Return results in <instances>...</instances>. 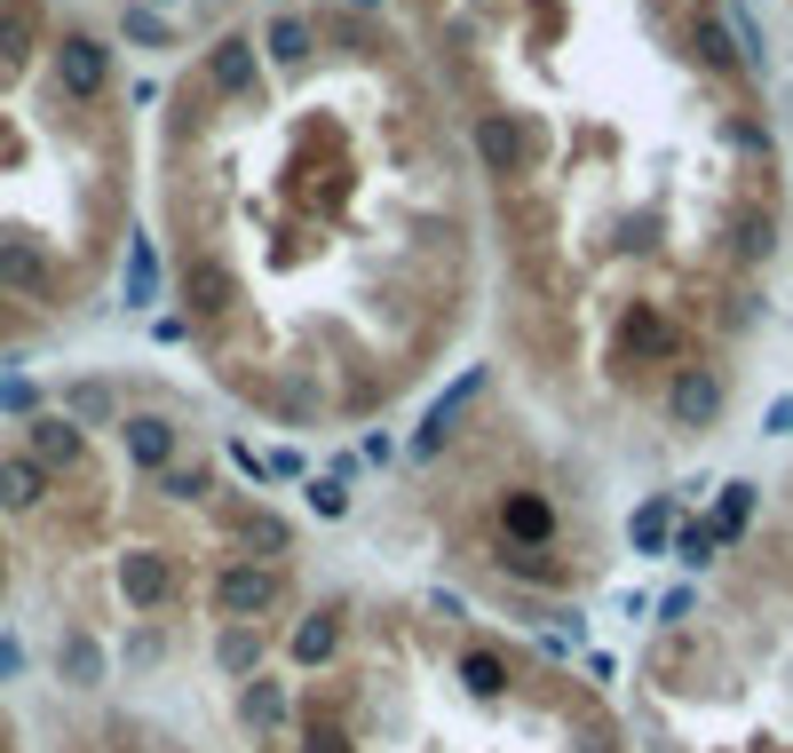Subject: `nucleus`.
I'll list each match as a JSON object with an SVG mask.
<instances>
[{
    "label": "nucleus",
    "mask_w": 793,
    "mask_h": 753,
    "mask_svg": "<svg viewBox=\"0 0 793 753\" xmlns=\"http://www.w3.org/2000/svg\"><path fill=\"white\" fill-rule=\"evenodd\" d=\"M469 135L501 373L579 444L722 436L785 247V144L722 0H396Z\"/></svg>",
    "instance_id": "obj_1"
},
{
    "label": "nucleus",
    "mask_w": 793,
    "mask_h": 753,
    "mask_svg": "<svg viewBox=\"0 0 793 753\" xmlns=\"http://www.w3.org/2000/svg\"><path fill=\"white\" fill-rule=\"evenodd\" d=\"M246 127L215 175L246 238L183 254V318L294 436L413 404L492 301V223L452 104L381 0H278L191 80Z\"/></svg>",
    "instance_id": "obj_2"
},
{
    "label": "nucleus",
    "mask_w": 793,
    "mask_h": 753,
    "mask_svg": "<svg viewBox=\"0 0 793 753\" xmlns=\"http://www.w3.org/2000/svg\"><path fill=\"white\" fill-rule=\"evenodd\" d=\"M294 714V753H635L579 674L460 603L381 595L357 659Z\"/></svg>",
    "instance_id": "obj_3"
},
{
    "label": "nucleus",
    "mask_w": 793,
    "mask_h": 753,
    "mask_svg": "<svg viewBox=\"0 0 793 753\" xmlns=\"http://www.w3.org/2000/svg\"><path fill=\"white\" fill-rule=\"evenodd\" d=\"M635 753H793V484L651 635Z\"/></svg>",
    "instance_id": "obj_4"
},
{
    "label": "nucleus",
    "mask_w": 793,
    "mask_h": 753,
    "mask_svg": "<svg viewBox=\"0 0 793 753\" xmlns=\"http://www.w3.org/2000/svg\"><path fill=\"white\" fill-rule=\"evenodd\" d=\"M119 595L136 611H168L175 603V556H159V547H127V556H119Z\"/></svg>",
    "instance_id": "obj_5"
},
{
    "label": "nucleus",
    "mask_w": 793,
    "mask_h": 753,
    "mask_svg": "<svg viewBox=\"0 0 793 753\" xmlns=\"http://www.w3.org/2000/svg\"><path fill=\"white\" fill-rule=\"evenodd\" d=\"M119 444H127V460L136 468H175V421H159V413H136V421H119Z\"/></svg>",
    "instance_id": "obj_6"
},
{
    "label": "nucleus",
    "mask_w": 793,
    "mask_h": 753,
    "mask_svg": "<svg viewBox=\"0 0 793 753\" xmlns=\"http://www.w3.org/2000/svg\"><path fill=\"white\" fill-rule=\"evenodd\" d=\"M32 460L41 468H72L80 460V421L72 413H41L32 421Z\"/></svg>",
    "instance_id": "obj_7"
},
{
    "label": "nucleus",
    "mask_w": 793,
    "mask_h": 753,
    "mask_svg": "<svg viewBox=\"0 0 793 753\" xmlns=\"http://www.w3.org/2000/svg\"><path fill=\"white\" fill-rule=\"evenodd\" d=\"M48 500V468L32 453H9L0 460V507H41Z\"/></svg>",
    "instance_id": "obj_8"
},
{
    "label": "nucleus",
    "mask_w": 793,
    "mask_h": 753,
    "mask_svg": "<svg viewBox=\"0 0 793 753\" xmlns=\"http://www.w3.org/2000/svg\"><path fill=\"white\" fill-rule=\"evenodd\" d=\"M9 326H16V301H0V333H9Z\"/></svg>",
    "instance_id": "obj_9"
}]
</instances>
